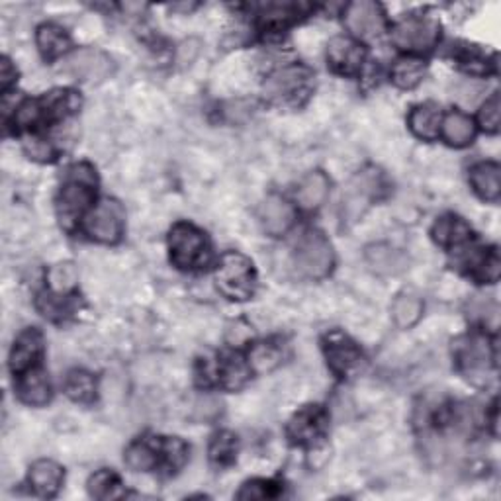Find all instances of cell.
I'll use <instances>...</instances> for the list:
<instances>
[{
  "label": "cell",
  "mask_w": 501,
  "mask_h": 501,
  "mask_svg": "<svg viewBox=\"0 0 501 501\" xmlns=\"http://www.w3.org/2000/svg\"><path fill=\"white\" fill-rule=\"evenodd\" d=\"M94 192H97V173L92 166L87 163L72 165L57 198V214L63 227L71 229L77 224V219L94 200Z\"/></svg>",
  "instance_id": "cell-1"
},
{
  "label": "cell",
  "mask_w": 501,
  "mask_h": 501,
  "mask_svg": "<svg viewBox=\"0 0 501 501\" xmlns=\"http://www.w3.org/2000/svg\"><path fill=\"white\" fill-rule=\"evenodd\" d=\"M81 108V97L72 90H54L44 98L26 100L14 112V123L20 128H34V125L54 122L75 114Z\"/></svg>",
  "instance_id": "cell-2"
},
{
  "label": "cell",
  "mask_w": 501,
  "mask_h": 501,
  "mask_svg": "<svg viewBox=\"0 0 501 501\" xmlns=\"http://www.w3.org/2000/svg\"><path fill=\"white\" fill-rule=\"evenodd\" d=\"M216 286L229 300H249L257 288V273L250 259L237 250L225 253L216 268Z\"/></svg>",
  "instance_id": "cell-3"
},
{
  "label": "cell",
  "mask_w": 501,
  "mask_h": 501,
  "mask_svg": "<svg viewBox=\"0 0 501 501\" xmlns=\"http://www.w3.org/2000/svg\"><path fill=\"white\" fill-rule=\"evenodd\" d=\"M313 85L311 71L304 65H290L273 72L265 82V97L276 106H300Z\"/></svg>",
  "instance_id": "cell-4"
},
{
  "label": "cell",
  "mask_w": 501,
  "mask_h": 501,
  "mask_svg": "<svg viewBox=\"0 0 501 501\" xmlns=\"http://www.w3.org/2000/svg\"><path fill=\"white\" fill-rule=\"evenodd\" d=\"M173 263L183 270L200 268L210 259V245L206 234L191 224H176L169 235Z\"/></svg>",
  "instance_id": "cell-5"
},
{
  "label": "cell",
  "mask_w": 501,
  "mask_h": 501,
  "mask_svg": "<svg viewBox=\"0 0 501 501\" xmlns=\"http://www.w3.org/2000/svg\"><path fill=\"white\" fill-rule=\"evenodd\" d=\"M458 369L474 384H486V376L496 367V347L484 335H470L456 343Z\"/></svg>",
  "instance_id": "cell-6"
},
{
  "label": "cell",
  "mask_w": 501,
  "mask_h": 501,
  "mask_svg": "<svg viewBox=\"0 0 501 501\" xmlns=\"http://www.w3.org/2000/svg\"><path fill=\"white\" fill-rule=\"evenodd\" d=\"M294 263L298 273L306 278H323L331 273L335 255L333 247L319 232H306L296 245Z\"/></svg>",
  "instance_id": "cell-7"
},
{
  "label": "cell",
  "mask_w": 501,
  "mask_h": 501,
  "mask_svg": "<svg viewBox=\"0 0 501 501\" xmlns=\"http://www.w3.org/2000/svg\"><path fill=\"white\" fill-rule=\"evenodd\" d=\"M438 38H441V24L433 16L425 14L405 16L392 28L394 44L403 51H415V54L433 49Z\"/></svg>",
  "instance_id": "cell-8"
},
{
  "label": "cell",
  "mask_w": 501,
  "mask_h": 501,
  "mask_svg": "<svg viewBox=\"0 0 501 501\" xmlns=\"http://www.w3.org/2000/svg\"><path fill=\"white\" fill-rule=\"evenodd\" d=\"M61 71L85 85H98L114 72V61L97 47H82L63 59Z\"/></svg>",
  "instance_id": "cell-9"
},
{
  "label": "cell",
  "mask_w": 501,
  "mask_h": 501,
  "mask_svg": "<svg viewBox=\"0 0 501 501\" xmlns=\"http://www.w3.org/2000/svg\"><path fill=\"white\" fill-rule=\"evenodd\" d=\"M386 181L384 174L378 169H369L361 171L354 179L349 183L347 192H344V212L349 217H357L362 214L364 208H369L370 202L380 200L386 192Z\"/></svg>",
  "instance_id": "cell-10"
},
{
  "label": "cell",
  "mask_w": 501,
  "mask_h": 501,
  "mask_svg": "<svg viewBox=\"0 0 501 501\" xmlns=\"http://www.w3.org/2000/svg\"><path fill=\"white\" fill-rule=\"evenodd\" d=\"M85 232L98 243H116L123 232V210L116 200H102L85 219Z\"/></svg>",
  "instance_id": "cell-11"
},
{
  "label": "cell",
  "mask_w": 501,
  "mask_h": 501,
  "mask_svg": "<svg viewBox=\"0 0 501 501\" xmlns=\"http://www.w3.org/2000/svg\"><path fill=\"white\" fill-rule=\"evenodd\" d=\"M344 22H347V28L354 36L362 39L378 38L382 36V31L386 28L382 6L370 3V0H357V3H351L347 10H344Z\"/></svg>",
  "instance_id": "cell-12"
},
{
  "label": "cell",
  "mask_w": 501,
  "mask_h": 501,
  "mask_svg": "<svg viewBox=\"0 0 501 501\" xmlns=\"http://www.w3.org/2000/svg\"><path fill=\"white\" fill-rule=\"evenodd\" d=\"M326 357L331 370L339 376H349L362 364L361 349L339 331L326 337Z\"/></svg>",
  "instance_id": "cell-13"
},
{
  "label": "cell",
  "mask_w": 501,
  "mask_h": 501,
  "mask_svg": "<svg viewBox=\"0 0 501 501\" xmlns=\"http://www.w3.org/2000/svg\"><path fill=\"white\" fill-rule=\"evenodd\" d=\"M327 427L326 410L319 405H306L288 423V437L298 445H311L323 437Z\"/></svg>",
  "instance_id": "cell-14"
},
{
  "label": "cell",
  "mask_w": 501,
  "mask_h": 501,
  "mask_svg": "<svg viewBox=\"0 0 501 501\" xmlns=\"http://www.w3.org/2000/svg\"><path fill=\"white\" fill-rule=\"evenodd\" d=\"M327 61L331 69L344 77L361 72L364 63V49L351 38H333L327 46Z\"/></svg>",
  "instance_id": "cell-15"
},
{
  "label": "cell",
  "mask_w": 501,
  "mask_h": 501,
  "mask_svg": "<svg viewBox=\"0 0 501 501\" xmlns=\"http://www.w3.org/2000/svg\"><path fill=\"white\" fill-rule=\"evenodd\" d=\"M41 352H44V337H41V333L38 329H26L14 341L13 352H10V370L14 374H24L36 369Z\"/></svg>",
  "instance_id": "cell-16"
},
{
  "label": "cell",
  "mask_w": 501,
  "mask_h": 501,
  "mask_svg": "<svg viewBox=\"0 0 501 501\" xmlns=\"http://www.w3.org/2000/svg\"><path fill=\"white\" fill-rule=\"evenodd\" d=\"M259 219L267 234L282 235L288 232L292 224H294L296 214H294V208H292V204H288V200H284L282 196L270 194L267 200L260 204Z\"/></svg>",
  "instance_id": "cell-17"
},
{
  "label": "cell",
  "mask_w": 501,
  "mask_h": 501,
  "mask_svg": "<svg viewBox=\"0 0 501 501\" xmlns=\"http://www.w3.org/2000/svg\"><path fill=\"white\" fill-rule=\"evenodd\" d=\"M63 478H65V472H63V468L57 463L38 461L30 468L28 482L38 496L54 497L63 486Z\"/></svg>",
  "instance_id": "cell-18"
},
{
  "label": "cell",
  "mask_w": 501,
  "mask_h": 501,
  "mask_svg": "<svg viewBox=\"0 0 501 501\" xmlns=\"http://www.w3.org/2000/svg\"><path fill=\"white\" fill-rule=\"evenodd\" d=\"M364 259H367V265L376 275H384V276L400 275L407 267V257L402 253V250L386 243H376L367 247Z\"/></svg>",
  "instance_id": "cell-19"
},
{
  "label": "cell",
  "mask_w": 501,
  "mask_h": 501,
  "mask_svg": "<svg viewBox=\"0 0 501 501\" xmlns=\"http://www.w3.org/2000/svg\"><path fill=\"white\" fill-rule=\"evenodd\" d=\"M499 165L497 163H478L470 171V183H472L474 192L488 202H497L501 194V183H499Z\"/></svg>",
  "instance_id": "cell-20"
},
{
  "label": "cell",
  "mask_w": 501,
  "mask_h": 501,
  "mask_svg": "<svg viewBox=\"0 0 501 501\" xmlns=\"http://www.w3.org/2000/svg\"><path fill=\"white\" fill-rule=\"evenodd\" d=\"M433 237L445 249H458L472 239V229L461 217L443 216L433 227Z\"/></svg>",
  "instance_id": "cell-21"
},
{
  "label": "cell",
  "mask_w": 501,
  "mask_h": 501,
  "mask_svg": "<svg viewBox=\"0 0 501 501\" xmlns=\"http://www.w3.org/2000/svg\"><path fill=\"white\" fill-rule=\"evenodd\" d=\"M407 122H410V130L413 132V135H417L420 140L431 141L437 138L438 132H441L443 114L437 104L427 102V104H420V106H415Z\"/></svg>",
  "instance_id": "cell-22"
},
{
  "label": "cell",
  "mask_w": 501,
  "mask_h": 501,
  "mask_svg": "<svg viewBox=\"0 0 501 501\" xmlns=\"http://www.w3.org/2000/svg\"><path fill=\"white\" fill-rule=\"evenodd\" d=\"M18 395L20 400L28 405H46L51 398V384L44 370L31 369L24 372L18 384Z\"/></svg>",
  "instance_id": "cell-23"
},
{
  "label": "cell",
  "mask_w": 501,
  "mask_h": 501,
  "mask_svg": "<svg viewBox=\"0 0 501 501\" xmlns=\"http://www.w3.org/2000/svg\"><path fill=\"white\" fill-rule=\"evenodd\" d=\"M441 133L446 143L454 145V148H466L468 143H472L476 135V125L472 118H468L463 112H451L446 114L441 122Z\"/></svg>",
  "instance_id": "cell-24"
},
{
  "label": "cell",
  "mask_w": 501,
  "mask_h": 501,
  "mask_svg": "<svg viewBox=\"0 0 501 501\" xmlns=\"http://www.w3.org/2000/svg\"><path fill=\"white\" fill-rule=\"evenodd\" d=\"M327 192H329L327 176L321 171H313L301 179L296 198H298V204L304 208V210H316V208H319L323 200L327 198Z\"/></svg>",
  "instance_id": "cell-25"
},
{
  "label": "cell",
  "mask_w": 501,
  "mask_h": 501,
  "mask_svg": "<svg viewBox=\"0 0 501 501\" xmlns=\"http://www.w3.org/2000/svg\"><path fill=\"white\" fill-rule=\"evenodd\" d=\"M38 47L41 51V55L47 61H54L61 55H65L71 47V39L65 34V30L55 26V24H44L38 28L36 34Z\"/></svg>",
  "instance_id": "cell-26"
},
{
  "label": "cell",
  "mask_w": 501,
  "mask_h": 501,
  "mask_svg": "<svg viewBox=\"0 0 501 501\" xmlns=\"http://www.w3.org/2000/svg\"><path fill=\"white\" fill-rule=\"evenodd\" d=\"M425 72H427L425 61L417 57H403L400 61H395V65L392 69V81L395 87L410 90L420 85L425 77Z\"/></svg>",
  "instance_id": "cell-27"
},
{
  "label": "cell",
  "mask_w": 501,
  "mask_h": 501,
  "mask_svg": "<svg viewBox=\"0 0 501 501\" xmlns=\"http://www.w3.org/2000/svg\"><path fill=\"white\" fill-rule=\"evenodd\" d=\"M125 463L135 472H149V470L159 466V451H157V441H140L133 443L125 451Z\"/></svg>",
  "instance_id": "cell-28"
},
{
  "label": "cell",
  "mask_w": 501,
  "mask_h": 501,
  "mask_svg": "<svg viewBox=\"0 0 501 501\" xmlns=\"http://www.w3.org/2000/svg\"><path fill=\"white\" fill-rule=\"evenodd\" d=\"M65 392L72 402L79 403H90L97 398V380L87 370H72L65 380Z\"/></svg>",
  "instance_id": "cell-29"
},
{
  "label": "cell",
  "mask_w": 501,
  "mask_h": 501,
  "mask_svg": "<svg viewBox=\"0 0 501 501\" xmlns=\"http://www.w3.org/2000/svg\"><path fill=\"white\" fill-rule=\"evenodd\" d=\"M392 316L395 326L402 329H410L423 316V301L413 294H400L394 301Z\"/></svg>",
  "instance_id": "cell-30"
},
{
  "label": "cell",
  "mask_w": 501,
  "mask_h": 501,
  "mask_svg": "<svg viewBox=\"0 0 501 501\" xmlns=\"http://www.w3.org/2000/svg\"><path fill=\"white\" fill-rule=\"evenodd\" d=\"M219 382L227 390H237L247 382L249 378V369L239 354H227V357L219 362L217 367Z\"/></svg>",
  "instance_id": "cell-31"
},
{
  "label": "cell",
  "mask_w": 501,
  "mask_h": 501,
  "mask_svg": "<svg viewBox=\"0 0 501 501\" xmlns=\"http://www.w3.org/2000/svg\"><path fill=\"white\" fill-rule=\"evenodd\" d=\"M301 10H308L306 4H292V3H273L260 10V22L267 28H280L300 18Z\"/></svg>",
  "instance_id": "cell-32"
},
{
  "label": "cell",
  "mask_w": 501,
  "mask_h": 501,
  "mask_svg": "<svg viewBox=\"0 0 501 501\" xmlns=\"http://www.w3.org/2000/svg\"><path fill=\"white\" fill-rule=\"evenodd\" d=\"M157 451H159V466H165L169 472L179 470L188 456V446L176 437L157 438Z\"/></svg>",
  "instance_id": "cell-33"
},
{
  "label": "cell",
  "mask_w": 501,
  "mask_h": 501,
  "mask_svg": "<svg viewBox=\"0 0 501 501\" xmlns=\"http://www.w3.org/2000/svg\"><path fill=\"white\" fill-rule=\"evenodd\" d=\"M89 494L94 499H116L123 496V488L112 470H100L89 480Z\"/></svg>",
  "instance_id": "cell-34"
},
{
  "label": "cell",
  "mask_w": 501,
  "mask_h": 501,
  "mask_svg": "<svg viewBox=\"0 0 501 501\" xmlns=\"http://www.w3.org/2000/svg\"><path fill=\"white\" fill-rule=\"evenodd\" d=\"M237 458V437L222 431L210 443V461L216 466H229Z\"/></svg>",
  "instance_id": "cell-35"
},
{
  "label": "cell",
  "mask_w": 501,
  "mask_h": 501,
  "mask_svg": "<svg viewBox=\"0 0 501 501\" xmlns=\"http://www.w3.org/2000/svg\"><path fill=\"white\" fill-rule=\"evenodd\" d=\"M79 273L77 267L72 263H57L49 268L47 273V282L49 288L55 292V294H67L72 288L77 286Z\"/></svg>",
  "instance_id": "cell-36"
},
{
  "label": "cell",
  "mask_w": 501,
  "mask_h": 501,
  "mask_svg": "<svg viewBox=\"0 0 501 501\" xmlns=\"http://www.w3.org/2000/svg\"><path fill=\"white\" fill-rule=\"evenodd\" d=\"M282 359V352L273 343H259L249 352V364L255 372H268L275 367H278V362Z\"/></svg>",
  "instance_id": "cell-37"
},
{
  "label": "cell",
  "mask_w": 501,
  "mask_h": 501,
  "mask_svg": "<svg viewBox=\"0 0 501 501\" xmlns=\"http://www.w3.org/2000/svg\"><path fill=\"white\" fill-rule=\"evenodd\" d=\"M276 496H278V486L275 482H267V480H253V482H247L237 494L239 499H267Z\"/></svg>",
  "instance_id": "cell-38"
},
{
  "label": "cell",
  "mask_w": 501,
  "mask_h": 501,
  "mask_svg": "<svg viewBox=\"0 0 501 501\" xmlns=\"http://www.w3.org/2000/svg\"><path fill=\"white\" fill-rule=\"evenodd\" d=\"M478 120L488 133H496L499 130V92H494L486 100L482 110L478 114Z\"/></svg>",
  "instance_id": "cell-39"
},
{
  "label": "cell",
  "mask_w": 501,
  "mask_h": 501,
  "mask_svg": "<svg viewBox=\"0 0 501 501\" xmlns=\"http://www.w3.org/2000/svg\"><path fill=\"white\" fill-rule=\"evenodd\" d=\"M26 153L30 157H34L38 161H49L54 159V149L46 140H28L26 141Z\"/></svg>",
  "instance_id": "cell-40"
},
{
  "label": "cell",
  "mask_w": 501,
  "mask_h": 501,
  "mask_svg": "<svg viewBox=\"0 0 501 501\" xmlns=\"http://www.w3.org/2000/svg\"><path fill=\"white\" fill-rule=\"evenodd\" d=\"M0 82H3V89H4V92L8 90V87L13 85V82H16V77H18V72H16V69L13 67V63H10V59L8 57H4L3 59V65H0Z\"/></svg>",
  "instance_id": "cell-41"
}]
</instances>
